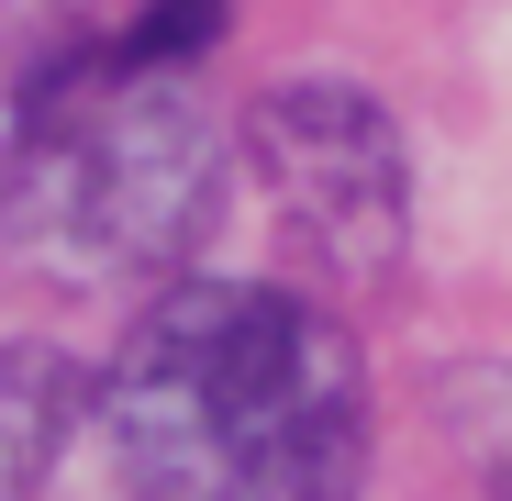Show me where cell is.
I'll return each instance as SVG.
<instances>
[{
  "instance_id": "cell-2",
  "label": "cell",
  "mask_w": 512,
  "mask_h": 501,
  "mask_svg": "<svg viewBox=\"0 0 512 501\" xmlns=\"http://www.w3.org/2000/svg\"><path fill=\"white\" fill-rule=\"evenodd\" d=\"M23 201L78 268L167 279L201 257L223 212V134L179 90V67L101 56L56 78L23 123Z\"/></svg>"
},
{
  "instance_id": "cell-3",
  "label": "cell",
  "mask_w": 512,
  "mask_h": 501,
  "mask_svg": "<svg viewBox=\"0 0 512 501\" xmlns=\"http://www.w3.org/2000/svg\"><path fill=\"white\" fill-rule=\"evenodd\" d=\"M245 167L268 179L279 234L323 279H390L401 268L412 167H401V123L357 78H279L245 112Z\"/></svg>"
},
{
  "instance_id": "cell-5",
  "label": "cell",
  "mask_w": 512,
  "mask_h": 501,
  "mask_svg": "<svg viewBox=\"0 0 512 501\" xmlns=\"http://www.w3.org/2000/svg\"><path fill=\"white\" fill-rule=\"evenodd\" d=\"M223 12H234V0H156V12H145L112 56H134V67H190V56L223 34Z\"/></svg>"
},
{
  "instance_id": "cell-4",
  "label": "cell",
  "mask_w": 512,
  "mask_h": 501,
  "mask_svg": "<svg viewBox=\"0 0 512 501\" xmlns=\"http://www.w3.org/2000/svg\"><path fill=\"white\" fill-rule=\"evenodd\" d=\"M56 435H67V368L34 357V346L0 357V501H23V490L45 479Z\"/></svg>"
},
{
  "instance_id": "cell-1",
  "label": "cell",
  "mask_w": 512,
  "mask_h": 501,
  "mask_svg": "<svg viewBox=\"0 0 512 501\" xmlns=\"http://www.w3.org/2000/svg\"><path fill=\"white\" fill-rule=\"evenodd\" d=\"M101 435L134 501H346L368 368L279 279H179L101 368Z\"/></svg>"
}]
</instances>
